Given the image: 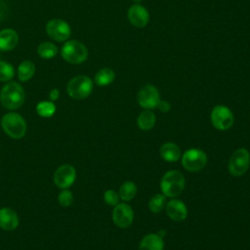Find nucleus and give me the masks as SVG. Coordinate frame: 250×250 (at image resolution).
Here are the masks:
<instances>
[{"instance_id": "1", "label": "nucleus", "mask_w": 250, "mask_h": 250, "mask_svg": "<svg viewBox=\"0 0 250 250\" xmlns=\"http://www.w3.org/2000/svg\"><path fill=\"white\" fill-rule=\"evenodd\" d=\"M24 90L18 82L6 83L0 91V103L7 109H17L24 103Z\"/></svg>"}, {"instance_id": "2", "label": "nucleus", "mask_w": 250, "mask_h": 250, "mask_svg": "<svg viewBox=\"0 0 250 250\" xmlns=\"http://www.w3.org/2000/svg\"><path fill=\"white\" fill-rule=\"evenodd\" d=\"M3 131L12 139L20 140L26 133V122L24 118L17 112H8L1 119Z\"/></svg>"}, {"instance_id": "3", "label": "nucleus", "mask_w": 250, "mask_h": 250, "mask_svg": "<svg viewBox=\"0 0 250 250\" xmlns=\"http://www.w3.org/2000/svg\"><path fill=\"white\" fill-rule=\"evenodd\" d=\"M160 188L165 196L176 197L184 190L185 177L180 171H168L160 181Z\"/></svg>"}, {"instance_id": "4", "label": "nucleus", "mask_w": 250, "mask_h": 250, "mask_svg": "<svg viewBox=\"0 0 250 250\" xmlns=\"http://www.w3.org/2000/svg\"><path fill=\"white\" fill-rule=\"evenodd\" d=\"M61 55L65 62L72 64H79L87 60L88 49L78 40H68L62 47Z\"/></svg>"}, {"instance_id": "5", "label": "nucleus", "mask_w": 250, "mask_h": 250, "mask_svg": "<svg viewBox=\"0 0 250 250\" xmlns=\"http://www.w3.org/2000/svg\"><path fill=\"white\" fill-rule=\"evenodd\" d=\"M66 91L68 96L74 100L86 99L93 91V81L89 76L76 75L68 81Z\"/></svg>"}, {"instance_id": "6", "label": "nucleus", "mask_w": 250, "mask_h": 250, "mask_svg": "<svg viewBox=\"0 0 250 250\" xmlns=\"http://www.w3.org/2000/svg\"><path fill=\"white\" fill-rule=\"evenodd\" d=\"M207 163L206 153L198 148H190L185 151L182 156V165L190 172H197L204 168Z\"/></svg>"}, {"instance_id": "7", "label": "nucleus", "mask_w": 250, "mask_h": 250, "mask_svg": "<svg viewBox=\"0 0 250 250\" xmlns=\"http://www.w3.org/2000/svg\"><path fill=\"white\" fill-rule=\"evenodd\" d=\"M250 154L245 148L236 149L229 158V172L234 176H242L249 168Z\"/></svg>"}, {"instance_id": "8", "label": "nucleus", "mask_w": 250, "mask_h": 250, "mask_svg": "<svg viewBox=\"0 0 250 250\" xmlns=\"http://www.w3.org/2000/svg\"><path fill=\"white\" fill-rule=\"evenodd\" d=\"M46 33L51 39L57 42H62L69 38L71 28L65 21L61 19H53L46 24Z\"/></svg>"}, {"instance_id": "9", "label": "nucleus", "mask_w": 250, "mask_h": 250, "mask_svg": "<svg viewBox=\"0 0 250 250\" xmlns=\"http://www.w3.org/2000/svg\"><path fill=\"white\" fill-rule=\"evenodd\" d=\"M211 122L218 130H228L233 124L232 112L225 105H216L211 111Z\"/></svg>"}, {"instance_id": "10", "label": "nucleus", "mask_w": 250, "mask_h": 250, "mask_svg": "<svg viewBox=\"0 0 250 250\" xmlns=\"http://www.w3.org/2000/svg\"><path fill=\"white\" fill-rule=\"evenodd\" d=\"M76 179V170L70 164H62L59 166L53 177L54 184L62 189L70 188Z\"/></svg>"}, {"instance_id": "11", "label": "nucleus", "mask_w": 250, "mask_h": 250, "mask_svg": "<svg viewBox=\"0 0 250 250\" xmlns=\"http://www.w3.org/2000/svg\"><path fill=\"white\" fill-rule=\"evenodd\" d=\"M159 101L160 99L158 90L153 85H146L139 91L138 103L142 107L146 109L155 108Z\"/></svg>"}, {"instance_id": "12", "label": "nucleus", "mask_w": 250, "mask_h": 250, "mask_svg": "<svg viewBox=\"0 0 250 250\" xmlns=\"http://www.w3.org/2000/svg\"><path fill=\"white\" fill-rule=\"evenodd\" d=\"M133 219L134 212L131 206L126 203H118L115 205L112 211V220L117 227L121 229L128 228L132 224Z\"/></svg>"}, {"instance_id": "13", "label": "nucleus", "mask_w": 250, "mask_h": 250, "mask_svg": "<svg viewBox=\"0 0 250 250\" xmlns=\"http://www.w3.org/2000/svg\"><path fill=\"white\" fill-rule=\"evenodd\" d=\"M128 20L132 25L136 27H144L149 21V15L144 6L134 4L128 10Z\"/></svg>"}, {"instance_id": "14", "label": "nucleus", "mask_w": 250, "mask_h": 250, "mask_svg": "<svg viewBox=\"0 0 250 250\" xmlns=\"http://www.w3.org/2000/svg\"><path fill=\"white\" fill-rule=\"evenodd\" d=\"M20 223L19 216L16 211L9 207L0 208V229L6 231L14 230Z\"/></svg>"}, {"instance_id": "15", "label": "nucleus", "mask_w": 250, "mask_h": 250, "mask_svg": "<svg viewBox=\"0 0 250 250\" xmlns=\"http://www.w3.org/2000/svg\"><path fill=\"white\" fill-rule=\"evenodd\" d=\"M167 215L176 222H181L187 218L188 209L186 204L178 199H171L166 204Z\"/></svg>"}, {"instance_id": "16", "label": "nucleus", "mask_w": 250, "mask_h": 250, "mask_svg": "<svg viewBox=\"0 0 250 250\" xmlns=\"http://www.w3.org/2000/svg\"><path fill=\"white\" fill-rule=\"evenodd\" d=\"M19 42V35L13 28H5L0 31V50L11 51L16 48Z\"/></svg>"}, {"instance_id": "17", "label": "nucleus", "mask_w": 250, "mask_h": 250, "mask_svg": "<svg viewBox=\"0 0 250 250\" xmlns=\"http://www.w3.org/2000/svg\"><path fill=\"white\" fill-rule=\"evenodd\" d=\"M163 247L162 237L156 233H149L142 239L139 250H163Z\"/></svg>"}, {"instance_id": "18", "label": "nucleus", "mask_w": 250, "mask_h": 250, "mask_svg": "<svg viewBox=\"0 0 250 250\" xmlns=\"http://www.w3.org/2000/svg\"><path fill=\"white\" fill-rule=\"evenodd\" d=\"M161 157L168 162H176L181 157V149L174 143H165L160 147Z\"/></svg>"}, {"instance_id": "19", "label": "nucleus", "mask_w": 250, "mask_h": 250, "mask_svg": "<svg viewBox=\"0 0 250 250\" xmlns=\"http://www.w3.org/2000/svg\"><path fill=\"white\" fill-rule=\"evenodd\" d=\"M35 64L31 61H23L20 63L18 67V78L21 82L30 80L35 73Z\"/></svg>"}, {"instance_id": "20", "label": "nucleus", "mask_w": 250, "mask_h": 250, "mask_svg": "<svg viewBox=\"0 0 250 250\" xmlns=\"http://www.w3.org/2000/svg\"><path fill=\"white\" fill-rule=\"evenodd\" d=\"M115 78L114 71L109 67H103L95 74V83L98 86L104 87L109 85Z\"/></svg>"}, {"instance_id": "21", "label": "nucleus", "mask_w": 250, "mask_h": 250, "mask_svg": "<svg viewBox=\"0 0 250 250\" xmlns=\"http://www.w3.org/2000/svg\"><path fill=\"white\" fill-rule=\"evenodd\" d=\"M137 123H138V126L140 127V129H142L144 131L150 130L155 124V115L149 109L144 110L138 116Z\"/></svg>"}, {"instance_id": "22", "label": "nucleus", "mask_w": 250, "mask_h": 250, "mask_svg": "<svg viewBox=\"0 0 250 250\" xmlns=\"http://www.w3.org/2000/svg\"><path fill=\"white\" fill-rule=\"evenodd\" d=\"M58 53V48L57 46L50 41H44L39 44L37 47V54L39 57L45 60H49L54 58Z\"/></svg>"}, {"instance_id": "23", "label": "nucleus", "mask_w": 250, "mask_h": 250, "mask_svg": "<svg viewBox=\"0 0 250 250\" xmlns=\"http://www.w3.org/2000/svg\"><path fill=\"white\" fill-rule=\"evenodd\" d=\"M137 193V186L134 182L127 181L119 188V197L125 201H130Z\"/></svg>"}, {"instance_id": "24", "label": "nucleus", "mask_w": 250, "mask_h": 250, "mask_svg": "<svg viewBox=\"0 0 250 250\" xmlns=\"http://www.w3.org/2000/svg\"><path fill=\"white\" fill-rule=\"evenodd\" d=\"M36 112L41 117H51L56 112V105L51 101H42L37 104Z\"/></svg>"}, {"instance_id": "25", "label": "nucleus", "mask_w": 250, "mask_h": 250, "mask_svg": "<svg viewBox=\"0 0 250 250\" xmlns=\"http://www.w3.org/2000/svg\"><path fill=\"white\" fill-rule=\"evenodd\" d=\"M15 75L14 66L4 61H0V81L1 82H8L10 81Z\"/></svg>"}, {"instance_id": "26", "label": "nucleus", "mask_w": 250, "mask_h": 250, "mask_svg": "<svg viewBox=\"0 0 250 250\" xmlns=\"http://www.w3.org/2000/svg\"><path fill=\"white\" fill-rule=\"evenodd\" d=\"M166 204V197L163 194H155L148 202V208L153 213L160 212Z\"/></svg>"}, {"instance_id": "27", "label": "nucleus", "mask_w": 250, "mask_h": 250, "mask_svg": "<svg viewBox=\"0 0 250 250\" xmlns=\"http://www.w3.org/2000/svg\"><path fill=\"white\" fill-rule=\"evenodd\" d=\"M58 201L62 207H68L73 202V194L67 188L62 189L58 195Z\"/></svg>"}, {"instance_id": "28", "label": "nucleus", "mask_w": 250, "mask_h": 250, "mask_svg": "<svg viewBox=\"0 0 250 250\" xmlns=\"http://www.w3.org/2000/svg\"><path fill=\"white\" fill-rule=\"evenodd\" d=\"M104 202L110 206H115L118 204L119 201V194H117L112 189H107L104 193Z\"/></svg>"}, {"instance_id": "29", "label": "nucleus", "mask_w": 250, "mask_h": 250, "mask_svg": "<svg viewBox=\"0 0 250 250\" xmlns=\"http://www.w3.org/2000/svg\"><path fill=\"white\" fill-rule=\"evenodd\" d=\"M156 107H158V109L160 111H162V112H167V111L170 110L171 104H170V103H168L166 101H159V103H158Z\"/></svg>"}, {"instance_id": "30", "label": "nucleus", "mask_w": 250, "mask_h": 250, "mask_svg": "<svg viewBox=\"0 0 250 250\" xmlns=\"http://www.w3.org/2000/svg\"><path fill=\"white\" fill-rule=\"evenodd\" d=\"M60 97V91L55 88V89H52L50 92H49V98H50V101L51 102H55L59 99Z\"/></svg>"}, {"instance_id": "31", "label": "nucleus", "mask_w": 250, "mask_h": 250, "mask_svg": "<svg viewBox=\"0 0 250 250\" xmlns=\"http://www.w3.org/2000/svg\"><path fill=\"white\" fill-rule=\"evenodd\" d=\"M142 1H143V0H133V2H134L135 4H140Z\"/></svg>"}]
</instances>
